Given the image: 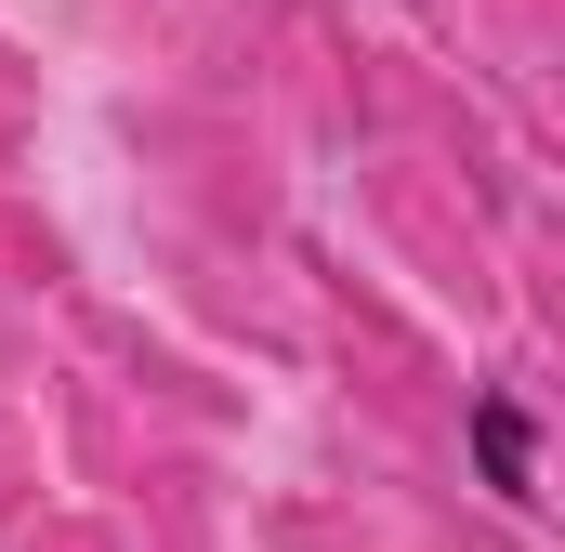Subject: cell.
<instances>
[{
	"instance_id": "obj_1",
	"label": "cell",
	"mask_w": 565,
	"mask_h": 552,
	"mask_svg": "<svg viewBox=\"0 0 565 552\" xmlns=\"http://www.w3.org/2000/svg\"><path fill=\"white\" fill-rule=\"evenodd\" d=\"M473 474H487V500H500V513H540V421H526L513 382H487V395H473Z\"/></svg>"
}]
</instances>
